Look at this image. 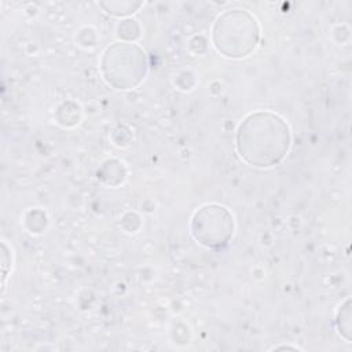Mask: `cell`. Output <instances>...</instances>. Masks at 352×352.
Returning a JSON list of instances; mask_svg holds the SVG:
<instances>
[{
	"mask_svg": "<svg viewBox=\"0 0 352 352\" xmlns=\"http://www.w3.org/2000/svg\"><path fill=\"white\" fill-rule=\"evenodd\" d=\"M238 150L250 165L267 168L278 164L290 146L289 128L271 113L249 116L238 131Z\"/></svg>",
	"mask_w": 352,
	"mask_h": 352,
	"instance_id": "obj_1",
	"label": "cell"
}]
</instances>
